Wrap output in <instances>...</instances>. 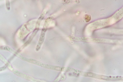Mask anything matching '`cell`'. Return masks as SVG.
I'll list each match as a JSON object with an SVG mask.
<instances>
[{
	"instance_id": "cell-1",
	"label": "cell",
	"mask_w": 123,
	"mask_h": 82,
	"mask_svg": "<svg viewBox=\"0 0 123 82\" xmlns=\"http://www.w3.org/2000/svg\"><path fill=\"white\" fill-rule=\"evenodd\" d=\"M45 31L46 30L44 29H43L42 30L39 41L36 50H38L40 49L41 46L44 42Z\"/></svg>"
},
{
	"instance_id": "cell-2",
	"label": "cell",
	"mask_w": 123,
	"mask_h": 82,
	"mask_svg": "<svg viewBox=\"0 0 123 82\" xmlns=\"http://www.w3.org/2000/svg\"><path fill=\"white\" fill-rule=\"evenodd\" d=\"M85 19L86 22H88L90 21L91 17L90 16L88 15H86L85 17Z\"/></svg>"
},
{
	"instance_id": "cell-3",
	"label": "cell",
	"mask_w": 123,
	"mask_h": 82,
	"mask_svg": "<svg viewBox=\"0 0 123 82\" xmlns=\"http://www.w3.org/2000/svg\"><path fill=\"white\" fill-rule=\"evenodd\" d=\"M6 6L7 9L9 10L10 9V3L8 1L6 2Z\"/></svg>"
},
{
	"instance_id": "cell-4",
	"label": "cell",
	"mask_w": 123,
	"mask_h": 82,
	"mask_svg": "<svg viewBox=\"0 0 123 82\" xmlns=\"http://www.w3.org/2000/svg\"><path fill=\"white\" fill-rule=\"evenodd\" d=\"M6 67L5 66L1 68H0V71L4 70L6 69Z\"/></svg>"
},
{
	"instance_id": "cell-5",
	"label": "cell",
	"mask_w": 123,
	"mask_h": 82,
	"mask_svg": "<svg viewBox=\"0 0 123 82\" xmlns=\"http://www.w3.org/2000/svg\"><path fill=\"white\" fill-rule=\"evenodd\" d=\"M4 58L2 57V56L0 54V59H2V60H3Z\"/></svg>"
}]
</instances>
